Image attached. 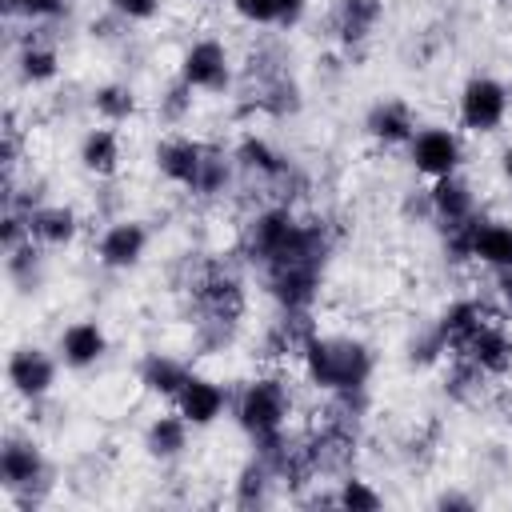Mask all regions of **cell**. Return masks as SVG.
<instances>
[{"label": "cell", "instance_id": "1", "mask_svg": "<svg viewBox=\"0 0 512 512\" xmlns=\"http://www.w3.org/2000/svg\"><path fill=\"white\" fill-rule=\"evenodd\" d=\"M300 360H304L308 380L324 392H356V388H364V380L372 372V356H368L364 344L336 340V336H316V332L308 336Z\"/></svg>", "mask_w": 512, "mask_h": 512}, {"label": "cell", "instance_id": "2", "mask_svg": "<svg viewBox=\"0 0 512 512\" xmlns=\"http://www.w3.org/2000/svg\"><path fill=\"white\" fill-rule=\"evenodd\" d=\"M236 420L240 428L256 440L264 456H272L284 440V420H288V392L280 380H252L240 400H236Z\"/></svg>", "mask_w": 512, "mask_h": 512}, {"label": "cell", "instance_id": "3", "mask_svg": "<svg viewBox=\"0 0 512 512\" xmlns=\"http://www.w3.org/2000/svg\"><path fill=\"white\" fill-rule=\"evenodd\" d=\"M508 104L512 96L496 76H472L460 88V124L468 132H496L508 116Z\"/></svg>", "mask_w": 512, "mask_h": 512}, {"label": "cell", "instance_id": "4", "mask_svg": "<svg viewBox=\"0 0 512 512\" xmlns=\"http://www.w3.org/2000/svg\"><path fill=\"white\" fill-rule=\"evenodd\" d=\"M408 160L420 176L440 180V176H452L460 168L464 148H460V136L452 128H420L408 140Z\"/></svg>", "mask_w": 512, "mask_h": 512}, {"label": "cell", "instance_id": "5", "mask_svg": "<svg viewBox=\"0 0 512 512\" xmlns=\"http://www.w3.org/2000/svg\"><path fill=\"white\" fill-rule=\"evenodd\" d=\"M208 164H212V156H208L196 140H188V136H172V140H164V144L156 148V168H160V176L172 180V184H180V188H192V192H200Z\"/></svg>", "mask_w": 512, "mask_h": 512}, {"label": "cell", "instance_id": "6", "mask_svg": "<svg viewBox=\"0 0 512 512\" xmlns=\"http://www.w3.org/2000/svg\"><path fill=\"white\" fill-rule=\"evenodd\" d=\"M180 80L196 92H216L228 84V52L220 40H196L180 60Z\"/></svg>", "mask_w": 512, "mask_h": 512}, {"label": "cell", "instance_id": "7", "mask_svg": "<svg viewBox=\"0 0 512 512\" xmlns=\"http://www.w3.org/2000/svg\"><path fill=\"white\" fill-rule=\"evenodd\" d=\"M8 384L24 400H40L56 384V360L40 348H16L12 360H8Z\"/></svg>", "mask_w": 512, "mask_h": 512}, {"label": "cell", "instance_id": "8", "mask_svg": "<svg viewBox=\"0 0 512 512\" xmlns=\"http://www.w3.org/2000/svg\"><path fill=\"white\" fill-rule=\"evenodd\" d=\"M460 356H464L476 372L500 376V372H508V368H512V336H508L496 320H484V324L468 336V344L460 348Z\"/></svg>", "mask_w": 512, "mask_h": 512}, {"label": "cell", "instance_id": "9", "mask_svg": "<svg viewBox=\"0 0 512 512\" xmlns=\"http://www.w3.org/2000/svg\"><path fill=\"white\" fill-rule=\"evenodd\" d=\"M172 404H176V412H180L192 428H208V424L220 420V412H224V404H228V392H224L216 380L188 376Z\"/></svg>", "mask_w": 512, "mask_h": 512}, {"label": "cell", "instance_id": "10", "mask_svg": "<svg viewBox=\"0 0 512 512\" xmlns=\"http://www.w3.org/2000/svg\"><path fill=\"white\" fill-rule=\"evenodd\" d=\"M148 248V228L136 224V220H116L100 232V244H96V256L104 268H132Z\"/></svg>", "mask_w": 512, "mask_h": 512}, {"label": "cell", "instance_id": "11", "mask_svg": "<svg viewBox=\"0 0 512 512\" xmlns=\"http://www.w3.org/2000/svg\"><path fill=\"white\" fill-rule=\"evenodd\" d=\"M468 256L504 272L512 268V224L500 220H468Z\"/></svg>", "mask_w": 512, "mask_h": 512}, {"label": "cell", "instance_id": "12", "mask_svg": "<svg viewBox=\"0 0 512 512\" xmlns=\"http://www.w3.org/2000/svg\"><path fill=\"white\" fill-rule=\"evenodd\" d=\"M56 352H60V360H64L68 368H92V364L108 352V336H104V328H100L96 320H72V324L60 332Z\"/></svg>", "mask_w": 512, "mask_h": 512}, {"label": "cell", "instance_id": "13", "mask_svg": "<svg viewBox=\"0 0 512 512\" xmlns=\"http://www.w3.org/2000/svg\"><path fill=\"white\" fill-rule=\"evenodd\" d=\"M0 476L4 484L16 492V488H32L44 480V456L32 440H8L0 448Z\"/></svg>", "mask_w": 512, "mask_h": 512}, {"label": "cell", "instance_id": "14", "mask_svg": "<svg viewBox=\"0 0 512 512\" xmlns=\"http://www.w3.org/2000/svg\"><path fill=\"white\" fill-rule=\"evenodd\" d=\"M124 160V144L116 136V128H88L80 140V164L92 176H112Z\"/></svg>", "mask_w": 512, "mask_h": 512}, {"label": "cell", "instance_id": "15", "mask_svg": "<svg viewBox=\"0 0 512 512\" xmlns=\"http://www.w3.org/2000/svg\"><path fill=\"white\" fill-rule=\"evenodd\" d=\"M428 204H432V212L444 220V224H464V220H472V192H468V184L452 172V176H440V180H432V192H428Z\"/></svg>", "mask_w": 512, "mask_h": 512}, {"label": "cell", "instance_id": "16", "mask_svg": "<svg viewBox=\"0 0 512 512\" xmlns=\"http://www.w3.org/2000/svg\"><path fill=\"white\" fill-rule=\"evenodd\" d=\"M76 212L72 208H64V204H44V208H36V212H28V232H32V240H40V244H48V248H60V244H68L72 236H76Z\"/></svg>", "mask_w": 512, "mask_h": 512}, {"label": "cell", "instance_id": "17", "mask_svg": "<svg viewBox=\"0 0 512 512\" xmlns=\"http://www.w3.org/2000/svg\"><path fill=\"white\" fill-rule=\"evenodd\" d=\"M232 8H236V16L248 20V24H260V28H268V24L292 28V24L304 16L308 0H232Z\"/></svg>", "mask_w": 512, "mask_h": 512}, {"label": "cell", "instance_id": "18", "mask_svg": "<svg viewBox=\"0 0 512 512\" xmlns=\"http://www.w3.org/2000/svg\"><path fill=\"white\" fill-rule=\"evenodd\" d=\"M188 420L176 412V416H156L144 432V448L156 456V460H176L184 448H188Z\"/></svg>", "mask_w": 512, "mask_h": 512}, {"label": "cell", "instance_id": "19", "mask_svg": "<svg viewBox=\"0 0 512 512\" xmlns=\"http://www.w3.org/2000/svg\"><path fill=\"white\" fill-rule=\"evenodd\" d=\"M368 132L384 144H408L416 136V124H412V112L396 100H384L368 112Z\"/></svg>", "mask_w": 512, "mask_h": 512}, {"label": "cell", "instance_id": "20", "mask_svg": "<svg viewBox=\"0 0 512 512\" xmlns=\"http://www.w3.org/2000/svg\"><path fill=\"white\" fill-rule=\"evenodd\" d=\"M188 376H192V372H188L180 360L160 356V352H152V356L140 364V384H144L148 392H156V396H168V400H176V392L184 388Z\"/></svg>", "mask_w": 512, "mask_h": 512}, {"label": "cell", "instance_id": "21", "mask_svg": "<svg viewBox=\"0 0 512 512\" xmlns=\"http://www.w3.org/2000/svg\"><path fill=\"white\" fill-rule=\"evenodd\" d=\"M488 316H484V308L476 304V300H456V304H448V312H444V320H440V344H448V348H464L468 344V336L484 324Z\"/></svg>", "mask_w": 512, "mask_h": 512}, {"label": "cell", "instance_id": "22", "mask_svg": "<svg viewBox=\"0 0 512 512\" xmlns=\"http://www.w3.org/2000/svg\"><path fill=\"white\" fill-rule=\"evenodd\" d=\"M16 72H20V80H28V84H48V80H56V72H60V56L48 48V44H24L20 48V56H16Z\"/></svg>", "mask_w": 512, "mask_h": 512}, {"label": "cell", "instance_id": "23", "mask_svg": "<svg viewBox=\"0 0 512 512\" xmlns=\"http://www.w3.org/2000/svg\"><path fill=\"white\" fill-rule=\"evenodd\" d=\"M236 160H240L248 172H260V176H284V172H288V160H284L272 144H264V140H256V136H248V140L240 144Z\"/></svg>", "mask_w": 512, "mask_h": 512}, {"label": "cell", "instance_id": "24", "mask_svg": "<svg viewBox=\"0 0 512 512\" xmlns=\"http://www.w3.org/2000/svg\"><path fill=\"white\" fill-rule=\"evenodd\" d=\"M92 108H96L108 124H120V120H128V116L136 112V96H132V88H124V84H104V88L92 92Z\"/></svg>", "mask_w": 512, "mask_h": 512}, {"label": "cell", "instance_id": "25", "mask_svg": "<svg viewBox=\"0 0 512 512\" xmlns=\"http://www.w3.org/2000/svg\"><path fill=\"white\" fill-rule=\"evenodd\" d=\"M376 16H380V0H340V32L348 40L368 36Z\"/></svg>", "mask_w": 512, "mask_h": 512}, {"label": "cell", "instance_id": "26", "mask_svg": "<svg viewBox=\"0 0 512 512\" xmlns=\"http://www.w3.org/2000/svg\"><path fill=\"white\" fill-rule=\"evenodd\" d=\"M336 504L340 508H352V512H372V508H380V492L368 488L364 480H340Z\"/></svg>", "mask_w": 512, "mask_h": 512}, {"label": "cell", "instance_id": "27", "mask_svg": "<svg viewBox=\"0 0 512 512\" xmlns=\"http://www.w3.org/2000/svg\"><path fill=\"white\" fill-rule=\"evenodd\" d=\"M4 8L12 16H28V20H48L64 12V0H4Z\"/></svg>", "mask_w": 512, "mask_h": 512}, {"label": "cell", "instance_id": "28", "mask_svg": "<svg viewBox=\"0 0 512 512\" xmlns=\"http://www.w3.org/2000/svg\"><path fill=\"white\" fill-rule=\"evenodd\" d=\"M108 4L124 20H152L160 12V0H108Z\"/></svg>", "mask_w": 512, "mask_h": 512}, {"label": "cell", "instance_id": "29", "mask_svg": "<svg viewBox=\"0 0 512 512\" xmlns=\"http://www.w3.org/2000/svg\"><path fill=\"white\" fill-rule=\"evenodd\" d=\"M500 288H504V296L512 300V268H504V272H500Z\"/></svg>", "mask_w": 512, "mask_h": 512}, {"label": "cell", "instance_id": "30", "mask_svg": "<svg viewBox=\"0 0 512 512\" xmlns=\"http://www.w3.org/2000/svg\"><path fill=\"white\" fill-rule=\"evenodd\" d=\"M504 180H508V188H512V148L504 152Z\"/></svg>", "mask_w": 512, "mask_h": 512}]
</instances>
